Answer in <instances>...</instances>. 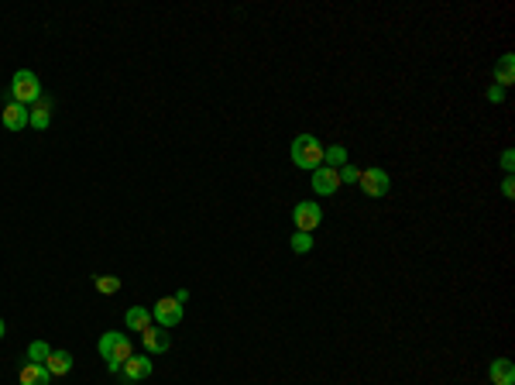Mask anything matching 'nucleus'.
<instances>
[{
  "label": "nucleus",
  "mask_w": 515,
  "mask_h": 385,
  "mask_svg": "<svg viewBox=\"0 0 515 385\" xmlns=\"http://www.w3.org/2000/svg\"><path fill=\"white\" fill-rule=\"evenodd\" d=\"M100 358L107 361V368L114 372V375H121V368H124V361L134 355V344H131L128 334H121V331H107L100 337Z\"/></svg>",
  "instance_id": "nucleus-1"
},
{
  "label": "nucleus",
  "mask_w": 515,
  "mask_h": 385,
  "mask_svg": "<svg viewBox=\"0 0 515 385\" xmlns=\"http://www.w3.org/2000/svg\"><path fill=\"white\" fill-rule=\"evenodd\" d=\"M323 152H327V145L320 141V138H313V134H299L296 141H292V165H299V169H306V172H316L320 165H323Z\"/></svg>",
  "instance_id": "nucleus-2"
},
{
  "label": "nucleus",
  "mask_w": 515,
  "mask_h": 385,
  "mask_svg": "<svg viewBox=\"0 0 515 385\" xmlns=\"http://www.w3.org/2000/svg\"><path fill=\"white\" fill-rule=\"evenodd\" d=\"M11 100L21 103V107H31L35 100H42V83L31 69H18L14 79H11Z\"/></svg>",
  "instance_id": "nucleus-3"
},
{
  "label": "nucleus",
  "mask_w": 515,
  "mask_h": 385,
  "mask_svg": "<svg viewBox=\"0 0 515 385\" xmlns=\"http://www.w3.org/2000/svg\"><path fill=\"white\" fill-rule=\"evenodd\" d=\"M360 193L364 196H371V200H382L388 196V189H392V179H388L385 169H378V165H371V169H360Z\"/></svg>",
  "instance_id": "nucleus-4"
},
{
  "label": "nucleus",
  "mask_w": 515,
  "mask_h": 385,
  "mask_svg": "<svg viewBox=\"0 0 515 385\" xmlns=\"http://www.w3.org/2000/svg\"><path fill=\"white\" fill-rule=\"evenodd\" d=\"M152 320L158 324V327H179L182 324V303L176 300V296H165V300H158L152 307Z\"/></svg>",
  "instance_id": "nucleus-5"
},
{
  "label": "nucleus",
  "mask_w": 515,
  "mask_h": 385,
  "mask_svg": "<svg viewBox=\"0 0 515 385\" xmlns=\"http://www.w3.org/2000/svg\"><path fill=\"white\" fill-rule=\"evenodd\" d=\"M292 220H296V231L313 234L320 227V220H323V210H320V203H313V200H303V203H296V210H292Z\"/></svg>",
  "instance_id": "nucleus-6"
},
{
  "label": "nucleus",
  "mask_w": 515,
  "mask_h": 385,
  "mask_svg": "<svg viewBox=\"0 0 515 385\" xmlns=\"http://www.w3.org/2000/svg\"><path fill=\"white\" fill-rule=\"evenodd\" d=\"M337 189H340V176H337V169L320 165V169L313 172V193H316V196H334Z\"/></svg>",
  "instance_id": "nucleus-7"
},
{
  "label": "nucleus",
  "mask_w": 515,
  "mask_h": 385,
  "mask_svg": "<svg viewBox=\"0 0 515 385\" xmlns=\"http://www.w3.org/2000/svg\"><path fill=\"white\" fill-rule=\"evenodd\" d=\"M121 375H124V382H145L148 375H152V358H145V355H131L124 361V368H121Z\"/></svg>",
  "instance_id": "nucleus-8"
},
{
  "label": "nucleus",
  "mask_w": 515,
  "mask_h": 385,
  "mask_svg": "<svg viewBox=\"0 0 515 385\" xmlns=\"http://www.w3.org/2000/svg\"><path fill=\"white\" fill-rule=\"evenodd\" d=\"M141 344H145V351H148V355H165V351H169V344H172V337H169L165 327L152 324V327L141 334Z\"/></svg>",
  "instance_id": "nucleus-9"
},
{
  "label": "nucleus",
  "mask_w": 515,
  "mask_h": 385,
  "mask_svg": "<svg viewBox=\"0 0 515 385\" xmlns=\"http://www.w3.org/2000/svg\"><path fill=\"white\" fill-rule=\"evenodd\" d=\"M52 110H55V107H52V100L49 97H42V100H35L31 103V107H28V124H31V128L35 131H45L52 124Z\"/></svg>",
  "instance_id": "nucleus-10"
},
{
  "label": "nucleus",
  "mask_w": 515,
  "mask_h": 385,
  "mask_svg": "<svg viewBox=\"0 0 515 385\" xmlns=\"http://www.w3.org/2000/svg\"><path fill=\"white\" fill-rule=\"evenodd\" d=\"M0 121H4V128H7V131L28 128V107H21V103L11 100L4 110H0Z\"/></svg>",
  "instance_id": "nucleus-11"
},
{
  "label": "nucleus",
  "mask_w": 515,
  "mask_h": 385,
  "mask_svg": "<svg viewBox=\"0 0 515 385\" xmlns=\"http://www.w3.org/2000/svg\"><path fill=\"white\" fill-rule=\"evenodd\" d=\"M488 379L495 385H515V365L509 358H495L488 368Z\"/></svg>",
  "instance_id": "nucleus-12"
},
{
  "label": "nucleus",
  "mask_w": 515,
  "mask_h": 385,
  "mask_svg": "<svg viewBox=\"0 0 515 385\" xmlns=\"http://www.w3.org/2000/svg\"><path fill=\"white\" fill-rule=\"evenodd\" d=\"M124 324H128V331H148L154 320H152V309H145V307H131L128 313H124Z\"/></svg>",
  "instance_id": "nucleus-13"
},
{
  "label": "nucleus",
  "mask_w": 515,
  "mask_h": 385,
  "mask_svg": "<svg viewBox=\"0 0 515 385\" xmlns=\"http://www.w3.org/2000/svg\"><path fill=\"white\" fill-rule=\"evenodd\" d=\"M495 83H498L502 90H505V86H512V83H515V55H512V52L498 59V66H495Z\"/></svg>",
  "instance_id": "nucleus-14"
},
{
  "label": "nucleus",
  "mask_w": 515,
  "mask_h": 385,
  "mask_svg": "<svg viewBox=\"0 0 515 385\" xmlns=\"http://www.w3.org/2000/svg\"><path fill=\"white\" fill-rule=\"evenodd\" d=\"M21 385H52V375L45 365H31L28 361L25 368H21Z\"/></svg>",
  "instance_id": "nucleus-15"
},
{
  "label": "nucleus",
  "mask_w": 515,
  "mask_h": 385,
  "mask_svg": "<svg viewBox=\"0 0 515 385\" xmlns=\"http://www.w3.org/2000/svg\"><path fill=\"white\" fill-rule=\"evenodd\" d=\"M45 368H49L52 379H59V375H69V368H73V355H69V351H52L49 361H45Z\"/></svg>",
  "instance_id": "nucleus-16"
},
{
  "label": "nucleus",
  "mask_w": 515,
  "mask_h": 385,
  "mask_svg": "<svg viewBox=\"0 0 515 385\" xmlns=\"http://www.w3.org/2000/svg\"><path fill=\"white\" fill-rule=\"evenodd\" d=\"M49 355H52V348L45 340H31V344H28V361H31V365H45Z\"/></svg>",
  "instance_id": "nucleus-17"
},
{
  "label": "nucleus",
  "mask_w": 515,
  "mask_h": 385,
  "mask_svg": "<svg viewBox=\"0 0 515 385\" xmlns=\"http://www.w3.org/2000/svg\"><path fill=\"white\" fill-rule=\"evenodd\" d=\"M323 165H330V169L347 165V148H344V145H330V148L323 152Z\"/></svg>",
  "instance_id": "nucleus-18"
},
{
  "label": "nucleus",
  "mask_w": 515,
  "mask_h": 385,
  "mask_svg": "<svg viewBox=\"0 0 515 385\" xmlns=\"http://www.w3.org/2000/svg\"><path fill=\"white\" fill-rule=\"evenodd\" d=\"M121 289V279L117 276H97V292H103V296H114Z\"/></svg>",
  "instance_id": "nucleus-19"
},
{
  "label": "nucleus",
  "mask_w": 515,
  "mask_h": 385,
  "mask_svg": "<svg viewBox=\"0 0 515 385\" xmlns=\"http://www.w3.org/2000/svg\"><path fill=\"white\" fill-rule=\"evenodd\" d=\"M292 251H296V255H306V251H313V234H303V231L292 234Z\"/></svg>",
  "instance_id": "nucleus-20"
},
{
  "label": "nucleus",
  "mask_w": 515,
  "mask_h": 385,
  "mask_svg": "<svg viewBox=\"0 0 515 385\" xmlns=\"http://www.w3.org/2000/svg\"><path fill=\"white\" fill-rule=\"evenodd\" d=\"M337 176H340V186H344V182H354V186H358L360 169H358V165H340V169H337Z\"/></svg>",
  "instance_id": "nucleus-21"
},
{
  "label": "nucleus",
  "mask_w": 515,
  "mask_h": 385,
  "mask_svg": "<svg viewBox=\"0 0 515 385\" xmlns=\"http://www.w3.org/2000/svg\"><path fill=\"white\" fill-rule=\"evenodd\" d=\"M488 100L491 103H502V100H505V90H502V86H491V90H488Z\"/></svg>",
  "instance_id": "nucleus-22"
},
{
  "label": "nucleus",
  "mask_w": 515,
  "mask_h": 385,
  "mask_svg": "<svg viewBox=\"0 0 515 385\" xmlns=\"http://www.w3.org/2000/svg\"><path fill=\"white\" fill-rule=\"evenodd\" d=\"M512 162H515V152H512V148H509V152L502 155V169H505V172H512V169H515Z\"/></svg>",
  "instance_id": "nucleus-23"
},
{
  "label": "nucleus",
  "mask_w": 515,
  "mask_h": 385,
  "mask_svg": "<svg viewBox=\"0 0 515 385\" xmlns=\"http://www.w3.org/2000/svg\"><path fill=\"white\" fill-rule=\"evenodd\" d=\"M502 193H505L509 200H512V196H515V182H512V176H509V179L502 182Z\"/></svg>",
  "instance_id": "nucleus-24"
},
{
  "label": "nucleus",
  "mask_w": 515,
  "mask_h": 385,
  "mask_svg": "<svg viewBox=\"0 0 515 385\" xmlns=\"http://www.w3.org/2000/svg\"><path fill=\"white\" fill-rule=\"evenodd\" d=\"M4 334H7V331H4V320H0V337H4Z\"/></svg>",
  "instance_id": "nucleus-25"
}]
</instances>
